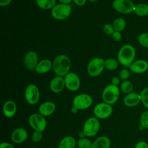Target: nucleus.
I'll use <instances>...</instances> for the list:
<instances>
[{
    "mask_svg": "<svg viewBox=\"0 0 148 148\" xmlns=\"http://www.w3.org/2000/svg\"><path fill=\"white\" fill-rule=\"evenodd\" d=\"M53 70L57 76L64 77L69 72L71 61L69 57L65 54L57 56L53 60Z\"/></svg>",
    "mask_w": 148,
    "mask_h": 148,
    "instance_id": "nucleus-1",
    "label": "nucleus"
},
{
    "mask_svg": "<svg viewBox=\"0 0 148 148\" xmlns=\"http://www.w3.org/2000/svg\"><path fill=\"white\" fill-rule=\"evenodd\" d=\"M136 56V51L133 46L126 44L123 46L117 53V60L119 62L126 68H129L134 61Z\"/></svg>",
    "mask_w": 148,
    "mask_h": 148,
    "instance_id": "nucleus-2",
    "label": "nucleus"
},
{
    "mask_svg": "<svg viewBox=\"0 0 148 148\" xmlns=\"http://www.w3.org/2000/svg\"><path fill=\"white\" fill-rule=\"evenodd\" d=\"M120 88L117 86L112 84L106 86L102 92L103 101L111 105L114 104L120 97Z\"/></svg>",
    "mask_w": 148,
    "mask_h": 148,
    "instance_id": "nucleus-3",
    "label": "nucleus"
},
{
    "mask_svg": "<svg viewBox=\"0 0 148 148\" xmlns=\"http://www.w3.org/2000/svg\"><path fill=\"white\" fill-rule=\"evenodd\" d=\"M72 12V8L69 4H56L51 10L52 17L57 20H63L69 17Z\"/></svg>",
    "mask_w": 148,
    "mask_h": 148,
    "instance_id": "nucleus-4",
    "label": "nucleus"
},
{
    "mask_svg": "<svg viewBox=\"0 0 148 148\" xmlns=\"http://www.w3.org/2000/svg\"><path fill=\"white\" fill-rule=\"evenodd\" d=\"M105 69V60L100 57L91 59L87 64V71L92 77H97L101 75Z\"/></svg>",
    "mask_w": 148,
    "mask_h": 148,
    "instance_id": "nucleus-5",
    "label": "nucleus"
},
{
    "mask_svg": "<svg viewBox=\"0 0 148 148\" xmlns=\"http://www.w3.org/2000/svg\"><path fill=\"white\" fill-rule=\"evenodd\" d=\"M100 128V122L96 117L88 118L84 123L83 131L88 138L92 137L97 134Z\"/></svg>",
    "mask_w": 148,
    "mask_h": 148,
    "instance_id": "nucleus-6",
    "label": "nucleus"
},
{
    "mask_svg": "<svg viewBox=\"0 0 148 148\" xmlns=\"http://www.w3.org/2000/svg\"><path fill=\"white\" fill-rule=\"evenodd\" d=\"M28 123L30 127L36 131L43 132L47 127V121L43 116L40 113H33L28 119Z\"/></svg>",
    "mask_w": 148,
    "mask_h": 148,
    "instance_id": "nucleus-7",
    "label": "nucleus"
},
{
    "mask_svg": "<svg viewBox=\"0 0 148 148\" xmlns=\"http://www.w3.org/2000/svg\"><path fill=\"white\" fill-rule=\"evenodd\" d=\"M92 98L88 94L82 93L76 95L72 101L73 106L80 110L89 108L92 103Z\"/></svg>",
    "mask_w": 148,
    "mask_h": 148,
    "instance_id": "nucleus-8",
    "label": "nucleus"
},
{
    "mask_svg": "<svg viewBox=\"0 0 148 148\" xmlns=\"http://www.w3.org/2000/svg\"><path fill=\"white\" fill-rule=\"evenodd\" d=\"M95 117L98 119H105L109 117L113 113V108L105 102L97 103L93 110Z\"/></svg>",
    "mask_w": 148,
    "mask_h": 148,
    "instance_id": "nucleus-9",
    "label": "nucleus"
},
{
    "mask_svg": "<svg viewBox=\"0 0 148 148\" xmlns=\"http://www.w3.org/2000/svg\"><path fill=\"white\" fill-rule=\"evenodd\" d=\"M24 97L26 102L29 105H35L40 98V91L36 85L29 84L25 88Z\"/></svg>",
    "mask_w": 148,
    "mask_h": 148,
    "instance_id": "nucleus-10",
    "label": "nucleus"
},
{
    "mask_svg": "<svg viewBox=\"0 0 148 148\" xmlns=\"http://www.w3.org/2000/svg\"><path fill=\"white\" fill-rule=\"evenodd\" d=\"M112 5L117 12L122 14L134 12L135 5L131 0H114Z\"/></svg>",
    "mask_w": 148,
    "mask_h": 148,
    "instance_id": "nucleus-11",
    "label": "nucleus"
},
{
    "mask_svg": "<svg viewBox=\"0 0 148 148\" xmlns=\"http://www.w3.org/2000/svg\"><path fill=\"white\" fill-rule=\"evenodd\" d=\"M65 87L71 91H77L80 86V79L76 73L69 72L64 77Z\"/></svg>",
    "mask_w": 148,
    "mask_h": 148,
    "instance_id": "nucleus-12",
    "label": "nucleus"
},
{
    "mask_svg": "<svg viewBox=\"0 0 148 148\" xmlns=\"http://www.w3.org/2000/svg\"><path fill=\"white\" fill-rule=\"evenodd\" d=\"M38 55L35 51H29L24 56V65L29 71H35L38 64Z\"/></svg>",
    "mask_w": 148,
    "mask_h": 148,
    "instance_id": "nucleus-13",
    "label": "nucleus"
},
{
    "mask_svg": "<svg viewBox=\"0 0 148 148\" xmlns=\"http://www.w3.org/2000/svg\"><path fill=\"white\" fill-rule=\"evenodd\" d=\"M10 138L13 143L20 144L24 142L27 139L28 132L24 128H16L12 131Z\"/></svg>",
    "mask_w": 148,
    "mask_h": 148,
    "instance_id": "nucleus-14",
    "label": "nucleus"
},
{
    "mask_svg": "<svg viewBox=\"0 0 148 148\" xmlns=\"http://www.w3.org/2000/svg\"><path fill=\"white\" fill-rule=\"evenodd\" d=\"M65 87L64 77L57 76L53 77L49 84L50 90L54 93H60Z\"/></svg>",
    "mask_w": 148,
    "mask_h": 148,
    "instance_id": "nucleus-15",
    "label": "nucleus"
},
{
    "mask_svg": "<svg viewBox=\"0 0 148 148\" xmlns=\"http://www.w3.org/2000/svg\"><path fill=\"white\" fill-rule=\"evenodd\" d=\"M129 69L134 73L142 74L147 71L148 62L145 60H138L131 64Z\"/></svg>",
    "mask_w": 148,
    "mask_h": 148,
    "instance_id": "nucleus-16",
    "label": "nucleus"
},
{
    "mask_svg": "<svg viewBox=\"0 0 148 148\" xmlns=\"http://www.w3.org/2000/svg\"><path fill=\"white\" fill-rule=\"evenodd\" d=\"M124 104L129 108H134L136 106L141 102L140 96L139 93L132 92L127 94L123 98Z\"/></svg>",
    "mask_w": 148,
    "mask_h": 148,
    "instance_id": "nucleus-17",
    "label": "nucleus"
},
{
    "mask_svg": "<svg viewBox=\"0 0 148 148\" xmlns=\"http://www.w3.org/2000/svg\"><path fill=\"white\" fill-rule=\"evenodd\" d=\"M56 105L52 101H45L42 103L39 108V113L44 117H47L51 115L56 110Z\"/></svg>",
    "mask_w": 148,
    "mask_h": 148,
    "instance_id": "nucleus-18",
    "label": "nucleus"
},
{
    "mask_svg": "<svg viewBox=\"0 0 148 148\" xmlns=\"http://www.w3.org/2000/svg\"><path fill=\"white\" fill-rule=\"evenodd\" d=\"M17 112V105L12 100H8L5 102L2 106V112L3 115L7 118L13 117Z\"/></svg>",
    "mask_w": 148,
    "mask_h": 148,
    "instance_id": "nucleus-19",
    "label": "nucleus"
},
{
    "mask_svg": "<svg viewBox=\"0 0 148 148\" xmlns=\"http://www.w3.org/2000/svg\"><path fill=\"white\" fill-rule=\"evenodd\" d=\"M53 68V62L49 59H43L39 61L35 71L39 74H45L49 72Z\"/></svg>",
    "mask_w": 148,
    "mask_h": 148,
    "instance_id": "nucleus-20",
    "label": "nucleus"
},
{
    "mask_svg": "<svg viewBox=\"0 0 148 148\" xmlns=\"http://www.w3.org/2000/svg\"><path fill=\"white\" fill-rule=\"evenodd\" d=\"M111 141L105 136H101L96 139L92 143L91 148H110Z\"/></svg>",
    "mask_w": 148,
    "mask_h": 148,
    "instance_id": "nucleus-21",
    "label": "nucleus"
},
{
    "mask_svg": "<svg viewBox=\"0 0 148 148\" xmlns=\"http://www.w3.org/2000/svg\"><path fill=\"white\" fill-rule=\"evenodd\" d=\"M76 143L74 137L72 136H65L62 138L58 145V148H75Z\"/></svg>",
    "mask_w": 148,
    "mask_h": 148,
    "instance_id": "nucleus-22",
    "label": "nucleus"
},
{
    "mask_svg": "<svg viewBox=\"0 0 148 148\" xmlns=\"http://www.w3.org/2000/svg\"><path fill=\"white\" fill-rule=\"evenodd\" d=\"M134 12L139 17H145L148 15V5L145 3H140L135 5Z\"/></svg>",
    "mask_w": 148,
    "mask_h": 148,
    "instance_id": "nucleus-23",
    "label": "nucleus"
},
{
    "mask_svg": "<svg viewBox=\"0 0 148 148\" xmlns=\"http://www.w3.org/2000/svg\"><path fill=\"white\" fill-rule=\"evenodd\" d=\"M37 6L43 10L52 9L56 5V0H35Z\"/></svg>",
    "mask_w": 148,
    "mask_h": 148,
    "instance_id": "nucleus-24",
    "label": "nucleus"
},
{
    "mask_svg": "<svg viewBox=\"0 0 148 148\" xmlns=\"http://www.w3.org/2000/svg\"><path fill=\"white\" fill-rule=\"evenodd\" d=\"M120 90L125 94L133 92L134 85L131 82L128 80H124L120 84Z\"/></svg>",
    "mask_w": 148,
    "mask_h": 148,
    "instance_id": "nucleus-25",
    "label": "nucleus"
},
{
    "mask_svg": "<svg viewBox=\"0 0 148 148\" xmlns=\"http://www.w3.org/2000/svg\"><path fill=\"white\" fill-rule=\"evenodd\" d=\"M112 25L114 31L121 32L125 28L126 21L124 18L121 17H118L113 21Z\"/></svg>",
    "mask_w": 148,
    "mask_h": 148,
    "instance_id": "nucleus-26",
    "label": "nucleus"
},
{
    "mask_svg": "<svg viewBox=\"0 0 148 148\" xmlns=\"http://www.w3.org/2000/svg\"><path fill=\"white\" fill-rule=\"evenodd\" d=\"M119 61L113 58H109L105 60V68L109 71H113L117 68Z\"/></svg>",
    "mask_w": 148,
    "mask_h": 148,
    "instance_id": "nucleus-27",
    "label": "nucleus"
},
{
    "mask_svg": "<svg viewBox=\"0 0 148 148\" xmlns=\"http://www.w3.org/2000/svg\"><path fill=\"white\" fill-rule=\"evenodd\" d=\"M92 142L88 139L87 137L80 138L76 143V146L78 148H91Z\"/></svg>",
    "mask_w": 148,
    "mask_h": 148,
    "instance_id": "nucleus-28",
    "label": "nucleus"
},
{
    "mask_svg": "<svg viewBox=\"0 0 148 148\" xmlns=\"http://www.w3.org/2000/svg\"><path fill=\"white\" fill-rule=\"evenodd\" d=\"M141 103L148 110V87L143 88L139 92Z\"/></svg>",
    "mask_w": 148,
    "mask_h": 148,
    "instance_id": "nucleus-29",
    "label": "nucleus"
},
{
    "mask_svg": "<svg viewBox=\"0 0 148 148\" xmlns=\"http://www.w3.org/2000/svg\"><path fill=\"white\" fill-rule=\"evenodd\" d=\"M140 126L143 128L148 129V110L142 113L139 117Z\"/></svg>",
    "mask_w": 148,
    "mask_h": 148,
    "instance_id": "nucleus-30",
    "label": "nucleus"
},
{
    "mask_svg": "<svg viewBox=\"0 0 148 148\" xmlns=\"http://www.w3.org/2000/svg\"><path fill=\"white\" fill-rule=\"evenodd\" d=\"M138 41L142 46L148 48V32L142 33L138 37Z\"/></svg>",
    "mask_w": 148,
    "mask_h": 148,
    "instance_id": "nucleus-31",
    "label": "nucleus"
},
{
    "mask_svg": "<svg viewBox=\"0 0 148 148\" xmlns=\"http://www.w3.org/2000/svg\"><path fill=\"white\" fill-rule=\"evenodd\" d=\"M130 76V71L126 68H123L121 70H120L119 74V77L123 81L128 80Z\"/></svg>",
    "mask_w": 148,
    "mask_h": 148,
    "instance_id": "nucleus-32",
    "label": "nucleus"
},
{
    "mask_svg": "<svg viewBox=\"0 0 148 148\" xmlns=\"http://www.w3.org/2000/svg\"><path fill=\"white\" fill-rule=\"evenodd\" d=\"M43 138V134L42 132L34 131V133L31 135V140L35 143H38L40 142Z\"/></svg>",
    "mask_w": 148,
    "mask_h": 148,
    "instance_id": "nucleus-33",
    "label": "nucleus"
},
{
    "mask_svg": "<svg viewBox=\"0 0 148 148\" xmlns=\"http://www.w3.org/2000/svg\"><path fill=\"white\" fill-rule=\"evenodd\" d=\"M102 30L105 34L111 35L114 31L113 25L109 24V23H106L103 25V26L102 27Z\"/></svg>",
    "mask_w": 148,
    "mask_h": 148,
    "instance_id": "nucleus-34",
    "label": "nucleus"
},
{
    "mask_svg": "<svg viewBox=\"0 0 148 148\" xmlns=\"http://www.w3.org/2000/svg\"><path fill=\"white\" fill-rule=\"evenodd\" d=\"M112 39L114 41H116V42L120 41L122 38V35H121V32L114 31V32L112 34Z\"/></svg>",
    "mask_w": 148,
    "mask_h": 148,
    "instance_id": "nucleus-35",
    "label": "nucleus"
},
{
    "mask_svg": "<svg viewBox=\"0 0 148 148\" xmlns=\"http://www.w3.org/2000/svg\"><path fill=\"white\" fill-rule=\"evenodd\" d=\"M134 148H148V143L145 140H140L136 143Z\"/></svg>",
    "mask_w": 148,
    "mask_h": 148,
    "instance_id": "nucleus-36",
    "label": "nucleus"
},
{
    "mask_svg": "<svg viewBox=\"0 0 148 148\" xmlns=\"http://www.w3.org/2000/svg\"><path fill=\"white\" fill-rule=\"evenodd\" d=\"M120 79L119 77H117V76H114L113 77L112 80H111V83L113 85H114V86H118L119 84H120Z\"/></svg>",
    "mask_w": 148,
    "mask_h": 148,
    "instance_id": "nucleus-37",
    "label": "nucleus"
},
{
    "mask_svg": "<svg viewBox=\"0 0 148 148\" xmlns=\"http://www.w3.org/2000/svg\"><path fill=\"white\" fill-rule=\"evenodd\" d=\"M0 148H14V147L9 142H3L0 143Z\"/></svg>",
    "mask_w": 148,
    "mask_h": 148,
    "instance_id": "nucleus-38",
    "label": "nucleus"
},
{
    "mask_svg": "<svg viewBox=\"0 0 148 148\" xmlns=\"http://www.w3.org/2000/svg\"><path fill=\"white\" fill-rule=\"evenodd\" d=\"M72 1L74 2V3L76 5L79 6H82L86 4L87 0H72Z\"/></svg>",
    "mask_w": 148,
    "mask_h": 148,
    "instance_id": "nucleus-39",
    "label": "nucleus"
},
{
    "mask_svg": "<svg viewBox=\"0 0 148 148\" xmlns=\"http://www.w3.org/2000/svg\"><path fill=\"white\" fill-rule=\"evenodd\" d=\"M12 0H0V6L1 7H5L9 5Z\"/></svg>",
    "mask_w": 148,
    "mask_h": 148,
    "instance_id": "nucleus-40",
    "label": "nucleus"
},
{
    "mask_svg": "<svg viewBox=\"0 0 148 148\" xmlns=\"http://www.w3.org/2000/svg\"><path fill=\"white\" fill-rule=\"evenodd\" d=\"M61 3H64V4H70L72 0H58Z\"/></svg>",
    "mask_w": 148,
    "mask_h": 148,
    "instance_id": "nucleus-41",
    "label": "nucleus"
},
{
    "mask_svg": "<svg viewBox=\"0 0 148 148\" xmlns=\"http://www.w3.org/2000/svg\"><path fill=\"white\" fill-rule=\"evenodd\" d=\"M79 110L77 108H76V107H75V106H73L71 108V112H72L73 114H76V113H77Z\"/></svg>",
    "mask_w": 148,
    "mask_h": 148,
    "instance_id": "nucleus-42",
    "label": "nucleus"
},
{
    "mask_svg": "<svg viewBox=\"0 0 148 148\" xmlns=\"http://www.w3.org/2000/svg\"><path fill=\"white\" fill-rule=\"evenodd\" d=\"M78 136H79V139H80V138H83L87 137V136H86V135H85V134H84V132H83V130L79 132Z\"/></svg>",
    "mask_w": 148,
    "mask_h": 148,
    "instance_id": "nucleus-43",
    "label": "nucleus"
},
{
    "mask_svg": "<svg viewBox=\"0 0 148 148\" xmlns=\"http://www.w3.org/2000/svg\"><path fill=\"white\" fill-rule=\"evenodd\" d=\"M88 1H90V2H95L97 0H88Z\"/></svg>",
    "mask_w": 148,
    "mask_h": 148,
    "instance_id": "nucleus-44",
    "label": "nucleus"
},
{
    "mask_svg": "<svg viewBox=\"0 0 148 148\" xmlns=\"http://www.w3.org/2000/svg\"><path fill=\"white\" fill-rule=\"evenodd\" d=\"M29 148H38V147H29Z\"/></svg>",
    "mask_w": 148,
    "mask_h": 148,
    "instance_id": "nucleus-45",
    "label": "nucleus"
},
{
    "mask_svg": "<svg viewBox=\"0 0 148 148\" xmlns=\"http://www.w3.org/2000/svg\"><path fill=\"white\" fill-rule=\"evenodd\" d=\"M49 148H54V147H49Z\"/></svg>",
    "mask_w": 148,
    "mask_h": 148,
    "instance_id": "nucleus-46",
    "label": "nucleus"
}]
</instances>
